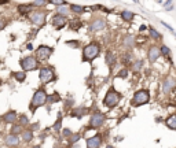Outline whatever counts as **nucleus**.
<instances>
[{
	"label": "nucleus",
	"mask_w": 176,
	"mask_h": 148,
	"mask_svg": "<svg viewBox=\"0 0 176 148\" xmlns=\"http://www.w3.org/2000/svg\"><path fill=\"white\" fill-rule=\"evenodd\" d=\"M69 14V8L66 7V4H63V6H59L58 8V15H61V17H65V15H68Z\"/></svg>",
	"instance_id": "a878e982"
},
{
	"label": "nucleus",
	"mask_w": 176,
	"mask_h": 148,
	"mask_svg": "<svg viewBox=\"0 0 176 148\" xmlns=\"http://www.w3.org/2000/svg\"><path fill=\"white\" fill-rule=\"evenodd\" d=\"M59 100H61L59 93H52L51 96H47V102H48V103H57Z\"/></svg>",
	"instance_id": "bb28decb"
},
{
	"label": "nucleus",
	"mask_w": 176,
	"mask_h": 148,
	"mask_svg": "<svg viewBox=\"0 0 176 148\" xmlns=\"http://www.w3.org/2000/svg\"><path fill=\"white\" fill-rule=\"evenodd\" d=\"M13 75L14 78L19 81V82H24L26 80V73H24V71H15V73H13Z\"/></svg>",
	"instance_id": "b1692460"
},
{
	"label": "nucleus",
	"mask_w": 176,
	"mask_h": 148,
	"mask_svg": "<svg viewBox=\"0 0 176 148\" xmlns=\"http://www.w3.org/2000/svg\"><path fill=\"white\" fill-rule=\"evenodd\" d=\"M66 45H69V47H73V48H79L80 43H79V41H76V40H72V41H66Z\"/></svg>",
	"instance_id": "c9c22d12"
},
{
	"label": "nucleus",
	"mask_w": 176,
	"mask_h": 148,
	"mask_svg": "<svg viewBox=\"0 0 176 148\" xmlns=\"http://www.w3.org/2000/svg\"><path fill=\"white\" fill-rule=\"evenodd\" d=\"M18 143H19L18 136H14V135L7 136V139H6V144H7V145H10V147H14V145H17Z\"/></svg>",
	"instance_id": "a211bd4d"
},
{
	"label": "nucleus",
	"mask_w": 176,
	"mask_h": 148,
	"mask_svg": "<svg viewBox=\"0 0 176 148\" xmlns=\"http://www.w3.org/2000/svg\"><path fill=\"white\" fill-rule=\"evenodd\" d=\"M160 54H161V55L168 56V58H171V49L168 48L167 45H162V47L160 48Z\"/></svg>",
	"instance_id": "c756f323"
},
{
	"label": "nucleus",
	"mask_w": 176,
	"mask_h": 148,
	"mask_svg": "<svg viewBox=\"0 0 176 148\" xmlns=\"http://www.w3.org/2000/svg\"><path fill=\"white\" fill-rule=\"evenodd\" d=\"M101 54V45L98 43H91L83 49V62H92Z\"/></svg>",
	"instance_id": "f257e3e1"
},
{
	"label": "nucleus",
	"mask_w": 176,
	"mask_h": 148,
	"mask_svg": "<svg viewBox=\"0 0 176 148\" xmlns=\"http://www.w3.org/2000/svg\"><path fill=\"white\" fill-rule=\"evenodd\" d=\"M30 21L35 25L37 26H41V25L45 24V12L43 11H35L30 14Z\"/></svg>",
	"instance_id": "1a4fd4ad"
},
{
	"label": "nucleus",
	"mask_w": 176,
	"mask_h": 148,
	"mask_svg": "<svg viewBox=\"0 0 176 148\" xmlns=\"http://www.w3.org/2000/svg\"><path fill=\"white\" fill-rule=\"evenodd\" d=\"M106 148H113V147H112V145H107V147Z\"/></svg>",
	"instance_id": "c03bdc74"
},
{
	"label": "nucleus",
	"mask_w": 176,
	"mask_h": 148,
	"mask_svg": "<svg viewBox=\"0 0 176 148\" xmlns=\"http://www.w3.org/2000/svg\"><path fill=\"white\" fill-rule=\"evenodd\" d=\"M39 75H40V81H41L43 84H48V82H51V81L55 80V73H54V70L50 69V67L40 69Z\"/></svg>",
	"instance_id": "423d86ee"
},
{
	"label": "nucleus",
	"mask_w": 176,
	"mask_h": 148,
	"mask_svg": "<svg viewBox=\"0 0 176 148\" xmlns=\"http://www.w3.org/2000/svg\"><path fill=\"white\" fill-rule=\"evenodd\" d=\"M105 26H106V21L102 18H98V19H94V21L89 24L88 29L91 32H99V30H102V29H105Z\"/></svg>",
	"instance_id": "9d476101"
},
{
	"label": "nucleus",
	"mask_w": 176,
	"mask_h": 148,
	"mask_svg": "<svg viewBox=\"0 0 176 148\" xmlns=\"http://www.w3.org/2000/svg\"><path fill=\"white\" fill-rule=\"evenodd\" d=\"M33 148H40V145H35V147H33Z\"/></svg>",
	"instance_id": "37998d69"
},
{
	"label": "nucleus",
	"mask_w": 176,
	"mask_h": 148,
	"mask_svg": "<svg viewBox=\"0 0 176 148\" xmlns=\"http://www.w3.org/2000/svg\"><path fill=\"white\" fill-rule=\"evenodd\" d=\"M142 65H143V61H136L135 63H133L132 70H133V71H139V70L142 69Z\"/></svg>",
	"instance_id": "f704fd0d"
},
{
	"label": "nucleus",
	"mask_w": 176,
	"mask_h": 148,
	"mask_svg": "<svg viewBox=\"0 0 176 148\" xmlns=\"http://www.w3.org/2000/svg\"><path fill=\"white\" fill-rule=\"evenodd\" d=\"M123 45L125 47V48H132L133 45H135V37L132 36V34H127L124 37V40H123Z\"/></svg>",
	"instance_id": "dca6fc26"
},
{
	"label": "nucleus",
	"mask_w": 176,
	"mask_h": 148,
	"mask_svg": "<svg viewBox=\"0 0 176 148\" xmlns=\"http://www.w3.org/2000/svg\"><path fill=\"white\" fill-rule=\"evenodd\" d=\"M102 144V137L99 135L89 137L87 140V148H99Z\"/></svg>",
	"instance_id": "9b49d317"
},
{
	"label": "nucleus",
	"mask_w": 176,
	"mask_h": 148,
	"mask_svg": "<svg viewBox=\"0 0 176 148\" xmlns=\"http://www.w3.org/2000/svg\"><path fill=\"white\" fill-rule=\"evenodd\" d=\"M19 122H21V126H22V125H28V123H29V119H28V117H26V115H21V118H19Z\"/></svg>",
	"instance_id": "e433bc0d"
},
{
	"label": "nucleus",
	"mask_w": 176,
	"mask_h": 148,
	"mask_svg": "<svg viewBox=\"0 0 176 148\" xmlns=\"http://www.w3.org/2000/svg\"><path fill=\"white\" fill-rule=\"evenodd\" d=\"M18 133H22V126L21 125H14L13 128H11V135L17 136Z\"/></svg>",
	"instance_id": "7c9ffc66"
},
{
	"label": "nucleus",
	"mask_w": 176,
	"mask_h": 148,
	"mask_svg": "<svg viewBox=\"0 0 176 148\" xmlns=\"http://www.w3.org/2000/svg\"><path fill=\"white\" fill-rule=\"evenodd\" d=\"M175 85H176V82H175V80L172 78V77H168L167 80L164 81V84H162V91L165 93H169L173 88H175Z\"/></svg>",
	"instance_id": "f8f14e48"
},
{
	"label": "nucleus",
	"mask_w": 176,
	"mask_h": 148,
	"mask_svg": "<svg viewBox=\"0 0 176 148\" xmlns=\"http://www.w3.org/2000/svg\"><path fill=\"white\" fill-rule=\"evenodd\" d=\"M105 119H106V117H105L102 112H95L94 115L91 117V119H89L88 126H89L91 129H98V128H101L102 125L105 123Z\"/></svg>",
	"instance_id": "0eeeda50"
},
{
	"label": "nucleus",
	"mask_w": 176,
	"mask_h": 148,
	"mask_svg": "<svg viewBox=\"0 0 176 148\" xmlns=\"http://www.w3.org/2000/svg\"><path fill=\"white\" fill-rule=\"evenodd\" d=\"M69 8H70L69 11H73V12H76V14H81V12L85 11V8H84V7L77 6V4H70Z\"/></svg>",
	"instance_id": "393cba45"
},
{
	"label": "nucleus",
	"mask_w": 176,
	"mask_h": 148,
	"mask_svg": "<svg viewBox=\"0 0 176 148\" xmlns=\"http://www.w3.org/2000/svg\"><path fill=\"white\" fill-rule=\"evenodd\" d=\"M22 140L26 143H29L33 140V132L32 130H25V132H22Z\"/></svg>",
	"instance_id": "5701e85b"
},
{
	"label": "nucleus",
	"mask_w": 176,
	"mask_h": 148,
	"mask_svg": "<svg viewBox=\"0 0 176 148\" xmlns=\"http://www.w3.org/2000/svg\"><path fill=\"white\" fill-rule=\"evenodd\" d=\"M106 65L110 69H113L114 65H116V55H114L113 52H110V51L106 54Z\"/></svg>",
	"instance_id": "f3484780"
},
{
	"label": "nucleus",
	"mask_w": 176,
	"mask_h": 148,
	"mask_svg": "<svg viewBox=\"0 0 176 148\" xmlns=\"http://www.w3.org/2000/svg\"><path fill=\"white\" fill-rule=\"evenodd\" d=\"M6 28V21H3V19H0V30H3Z\"/></svg>",
	"instance_id": "a19ab883"
},
{
	"label": "nucleus",
	"mask_w": 176,
	"mask_h": 148,
	"mask_svg": "<svg viewBox=\"0 0 176 148\" xmlns=\"http://www.w3.org/2000/svg\"><path fill=\"white\" fill-rule=\"evenodd\" d=\"M69 26H70L72 30H79V29L83 26V22L81 21H79V19H72V21L69 22Z\"/></svg>",
	"instance_id": "4be33fe9"
},
{
	"label": "nucleus",
	"mask_w": 176,
	"mask_h": 148,
	"mask_svg": "<svg viewBox=\"0 0 176 148\" xmlns=\"http://www.w3.org/2000/svg\"><path fill=\"white\" fill-rule=\"evenodd\" d=\"M120 98H121V95H120L118 92H116L113 88H112V89L106 93L103 103H105V106H106V107H109V108H113V107H116V106L118 104Z\"/></svg>",
	"instance_id": "20e7f679"
},
{
	"label": "nucleus",
	"mask_w": 176,
	"mask_h": 148,
	"mask_svg": "<svg viewBox=\"0 0 176 148\" xmlns=\"http://www.w3.org/2000/svg\"><path fill=\"white\" fill-rule=\"evenodd\" d=\"M47 4H48V1H45V0H41V1H37V0H36V1L32 3L30 6H47Z\"/></svg>",
	"instance_id": "4c0bfd02"
},
{
	"label": "nucleus",
	"mask_w": 176,
	"mask_h": 148,
	"mask_svg": "<svg viewBox=\"0 0 176 148\" xmlns=\"http://www.w3.org/2000/svg\"><path fill=\"white\" fill-rule=\"evenodd\" d=\"M164 7L167 8V11H171L172 7H173V1H165V3H164Z\"/></svg>",
	"instance_id": "58836bf2"
},
{
	"label": "nucleus",
	"mask_w": 176,
	"mask_h": 148,
	"mask_svg": "<svg viewBox=\"0 0 176 148\" xmlns=\"http://www.w3.org/2000/svg\"><path fill=\"white\" fill-rule=\"evenodd\" d=\"M85 107H79V108H74V110L72 111V117L73 118H81L84 114H85Z\"/></svg>",
	"instance_id": "412c9836"
},
{
	"label": "nucleus",
	"mask_w": 176,
	"mask_h": 148,
	"mask_svg": "<svg viewBox=\"0 0 176 148\" xmlns=\"http://www.w3.org/2000/svg\"><path fill=\"white\" fill-rule=\"evenodd\" d=\"M47 103V93L44 89H37L35 95H33V98H32V102H30V106H29V110L32 112H35L37 107L40 106H43Z\"/></svg>",
	"instance_id": "f03ea898"
},
{
	"label": "nucleus",
	"mask_w": 176,
	"mask_h": 148,
	"mask_svg": "<svg viewBox=\"0 0 176 148\" xmlns=\"http://www.w3.org/2000/svg\"><path fill=\"white\" fill-rule=\"evenodd\" d=\"M21 67L25 71H32V70H36L37 69V59L33 58V56H26L24 59H21Z\"/></svg>",
	"instance_id": "39448f33"
},
{
	"label": "nucleus",
	"mask_w": 176,
	"mask_h": 148,
	"mask_svg": "<svg viewBox=\"0 0 176 148\" xmlns=\"http://www.w3.org/2000/svg\"><path fill=\"white\" fill-rule=\"evenodd\" d=\"M117 77H118V78H123V80H125L127 77H128V70H127V69H123V70H120L118 74H117Z\"/></svg>",
	"instance_id": "72a5a7b5"
},
{
	"label": "nucleus",
	"mask_w": 176,
	"mask_h": 148,
	"mask_svg": "<svg viewBox=\"0 0 176 148\" xmlns=\"http://www.w3.org/2000/svg\"><path fill=\"white\" fill-rule=\"evenodd\" d=\"M146 29H147V28H146L145 25H142V26H140V32H143V30H146Z\"/></svg>",
	"instance_id": "79ce46f5"
},
{
	"label": "nucleus",
	"mask_w": 176,
	"mask_h": 148,
	"mask_svg": "<svg viewBox=\"0 0 176 148\" xmlns=\"http://www.w3.org/2000/svg\"><path fill=\"white\" fill-rule=\"evenodd\" d=\"M149 100H150V93L149 91H146V89H140L138 92H135L133 95V98H132V106H143L146 103H149Z\"/></svg>",
	"instance_id": "7ed1b4c3"
},
{
	"label": "nucleus",
	"mask_w": 176,
	"mask_h": 148,
	"mask_svg": "<svg viewBox=\"0 0 176 148\" xmlns=\"http://www.w3.org/2000/svg\"><path fill=\"white\" fill-rule=\"evenodd\" d=\"M1 119L7 123L15 122V121H17V112H15V111H8V112H6V114L1 117Z\"/></svg>",
	"instance_id": "2eb2a0df"
},
{
	"label": "nucleus",
	"mask_w": 176,
	"mask_h": 148,
	"mask_svg": "<svg viewBox=\"0 0 176 148\" xmlns=\"http://www.w3.org/2000/svg\"><path fill=\"white\" fill-rule=\"evenodd\" d=\"M51 54H52V48L47 47V45H40L36 51V56L40 61H47L51 56Z\"/></svg>",
	"instance_id": "6e6552de"
},
{
	"label": "nucleus",
	"mask_w": 176,
	"mask_h": 148,
	"mask_svg": "<svg viewBox=\"0 0 176 148\" xmlns=\"http://www.w3.org/2000/svg\"><path fill=\"white\" fill-rule=\"evenodd\" d=\"M30 10H32L30 4H24V6L18 7V11L21 12V14H28V12H30Z\"/></svg>",
	"instance_id": "cd10ccee"
},
{
	"label": "nucleus",
	"mask_w": 176,
	"mask_h": 148,
	"mask_svg": "<svg viewBox=\"0 0 176 148\" xmlns=\"http://www.w3.org/2000/svg\"><path fill=\"white\" fill-rule=\"evenodd\" d=\"M52 25L57 28V29H62L63 26L66 25V18L65 17H61V15H54L52 17Z\"/></svg>",
	"instance_id": "ddd939ff"
},
{
	"label": "nucleus",
	"mask_w": 176,
	"mask_h": 148,
	"mask_svg": "<svg viewBox=\"0 0 176 148\" xmlns=\"http://www.w3.org/2000/svg\"><path fill=\"white\" fill-rule=\"evenodd\" d=\"M149 32H150V36L153 37V38H157V40H158V38H161V34H160V33H158L154 28H149Z\"/></svg>",
	"instance_id": "473e14b6"
},
{
	"label": "nucleus",
	"mask_w": 176,
	"mask_h": 148,
	"mask_svg": "<svg viewBox=\"0 0 176 148\" xmlns=\"http://www.w3.org/2000/svg\"><path fill=\"white\" fill-rule=\"evenodd\" d=\"M0 84H1V81H0Z\"/></svg>",
	"instance_id": "49530a36"
},
{
	"label": "nucleus",
	"mask_w": 176,
	"mask_h": 148,
	"mask_svg": "<svg viewBox=\"0 0 176 148\" xmlns=\"http://www.w3.org/2000/svg\"><path fill=\"white\" fill-rule=\"evenodd\" d=\"M62 135H63V137H70V136H72V132H70V129H63Z\"/></svg>",
	"instance_id": "ea45409f"
},
{
	"label": "nucleus",
	"mask_w": 176,
	"mask_h": 148,
	"mask_svg": "<svg viewBox=\"0 0 176 148\" xmlns=\"http://www.w3.org/2000/svg\"><path fill=\"white\" fill-rule=\"evenodd\" d=\"M160 49L157 48V47H151L150 49H149V54H147V56H149V61L151 62V63H154V62L157 61L158 58H160Z\"/></svg>",
	"instance_id": "4468645a"
},
{
	"label": "nucleus",
	"mask_w": 176,
	"mask_h": 148,
	"mask_svg": "<svg viewBox=\"0 0 176 148\" xmlns=\"http://www.w3.org/2000/svg\"><path fill=\"white\" fill-rule=\"evenodd\" d=\"M133 12L129 11V10H124V11H121V18L124 19L125 22H131L132 19H133Z\"/></svg>",
	"instance_id": "6ab92c4d"
},
{
	"label": "nucleus",
	"mask_w": 176,
	"mask_h": 148,
	"mask_svg": "<svg viewBox=\"0 0 176 148\" xmlns=\"http://www.w3.org/2000/svg\"><path fill=\"white\" fill-rule=\"evenodd\" d=\"M79 140H80V135H79V133H72V136L69 137V143H70V144H76Z\"/></svg>",
	"instance_id": "2f4dec72"
},
{
	"label": "nucleus",
	"mask_w": 176,
	"mask_h": 148,
	"mask_svg": "<svg viewBox=\"0 0 176 148\" xmlns=\"http://www.w3.org/2000/svg\"><path fill=\"white\" fill-rule=\"evenodd\" d=\"M54 148H61V147H59V145H55V147H54Z\"/></svg>",
	"instance_id": "a18cd8bd"
},
{
	"label": "nucleus",
	"mask_w": 176,
	"mask_h": 148,
	"mask_svg": "<svg viewBox=\"0 0 176 148\" xmlns=\"http://www.w3.org/2000/svg\"><path fill=\"white\" fill-rule=\"evenodd\" d=\"M61 128H62V118H61V114H59V115H58L57 122L54 123V126H52V129L55 130V132H59V130H61Z\"/></svg>",
	"instance_id": "c85d7f7f"
},
{
	"label": "nucleus",
	"mask_w": 176,
	"mask_h": 148,
	"mask_svg": "<svg viewBox=\"0 0 176 148\" xmlns=\"http://www.w3.org/2000/svg\"><path fill=\"white\" fill-rule=\"evenodd\" d=\"M165 125H167L171 130H175L176 129V115H171V117L165 121Z\"/></svg>",
	"instance_id": "aec40b11"
}]
</instances>
